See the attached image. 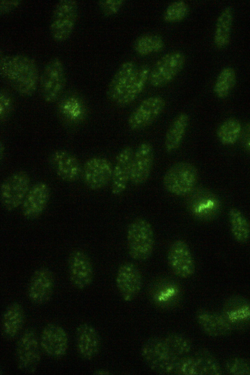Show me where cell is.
I'll list each match as a JSON object with an SVG mask.
<instances>
[{
    "label": "cell",
    "mask_w": 250,
    "mask_h": 375,
    "mask_svg": "<svg viewBox=\"0 0 250 375\" xmlns=\"http://www.w3.org/2000/svg\"><path fill=\"white\" fill-rule=\"evenodd\" d=\"M0 75L22 96H32L39 85L40 75L38 65L32 58L27 55L1 56Z\"/></svg>",
    "instance_id": "obj_1"
},
{
    "label": "cell",
    "mask_w": 250,
    "mask_h": 375,
    "mask_svg": "<svg viewBox=\"0 0 250 375\" xmlns=\"http://www.w3.org/2000/svg\"><path fill=\"white\" fill-rule=\"evenodd\" d=\"M126 244L130 257L137 261L149 259L154 250V233L151 223L146 219L138 218L128 225Z\"/></svg>",
    "instance_id": "obj_2"
},
{
    "label": "cell",
    "mask_w": 250,
    "mask_h": 375,
    "mask_svg": "<svg viewBox=\"0 0 250 375\" xmlns=\"http://www.w3.org/2000/svg\"><path fill=\"white\" fill-rule=\"evenodd\" d=\"M141 356L152 371L160 374L174 372L180 358L170 350L164 338L151 337L142 345Z\"/></svg>",
    "instance_id": "obj_3"
},
{
    "label": "cell",
    "mask_w": 250,
    "mask_h": 375,
    "mask_svg": "<svg viewBox=\"0 0 250 375\" xmlns=\"http://www.w3.org/2000/svg\"><path fill=\"white\" fill-rule=\"evenodd\" d=\"M67 81L66 72L62 59L50 58L40 75L39 86L43 100L47 103L58 101L63 93Z\"/></svg>",
    "instance_id": "obj_4"
},
{
    "label": "cell",
    "mask_w": 250,
    "mask_h": 375,
    "mask_svg": "<svg viewBox=\"0 0 250 375\" xmlns=\"http://www.w3.org/2000/svg\"><path fill=\"white\" fill-rule=\"evenodd\" d=\"M198 179L196 167L188 161H179L171 165L165 173L163 184L171 194L183 197L188 195L196 187Z\"/></svg>",
    "instance_id": "obj_5"
},
{
    "label": "cell",
    "mask_w": 250,
    "mask_h": 375,
    "mask_svg": "<svg viewBox=\"0 0 250 375\" xmlns=\"http://www.w3.org/2000/svg\"><path fill=\"white\" fill-rule=\"evenodd\" d=\"M187 209L194 219L202 221H209L216 219L222 209L219 197L210 189L196 187L186 196Z\"/></svg>",
    "instance_id": "obj_6"
},
{
    "label": "cell",
    "mask_w": 250,
    "mask_h": 375,
    "mask_svg": "<svg viewBox=\"0 0 250 375\" xmlns=\"http://www.w3.org/2000/svg\"><path fill=\"white\" fill-rule=\"evenodd\" d=\"M79 13L76 0H61L54 6L49 23L52 39L62 42L68 39L74 29Z\"/></svg>",
    "instance_id": "obj_7"
},
{
    "label": "cell",
    "mask_w": 250,
    "mask_h": 375,
    "mask_svg": "<svg viewBox=\"0 0 250 375\" xmlns=\"http://www.w3.org/2000/svg\"><path fill=\"white\" fill-rule=\"evenodd\" d=\"M30 186L29 175L24 171L13 173L1 183L0 190L1 204L11 212L21 206Z\"/></svg>",
    "instance_id": "obj_8"
},
{
    "label": "cell",
    "mask_w": 250,
    "mask_h": 375,
    "mask_svg": "<svg viewBox=\"0 0 250 375\" xmlns=\"http://www.w3.org/2000/svg\"><path fill=\"white\" fill-rule=\"evenodd\" d=\"M174 373L180 375H221L223 371L212 353L206 348H202L194 356L180 358Z\"/></svg>",
    "instance_id": "obj_9"
},
{
    "label": "cell",
    "mask_w": 250,
    "mask_h": 375,
    "mask_svg": "<svg viewBox=\"0 0 250 375\" xmlns=\"http://www.w3.org/2000/svg\"><path fill=\"white\" fill-rule=\"evenodd\" d=\"M40 340L32 328L25 330L19 339L16 348V359L19 369L27 374L35 373L41 360Z\"/></svg>",
    "instance_id": "obj_10"
},
{
    "label": "cell",
    "mask_w": 250,
    "mask_h": 375,
    "mask_svg": "<svg viewBox=\"0 0 250 375\" xmlns=\"http://www.w3.org/2000/svg\"><path fill=\"white\" fill-rule=\"evenodd\" d=\"M56 110L61 121L70 127L81 124L88 113L85 98L75 90H69L62 94L57 101Z\"/></svg>",
    "instance_id": "obj_11"
},
{
    "label": "cell",
    "mask_w": 250,
    "mask_h": 375,
    "mask_svg": "<svg viewBox=\"0 0 250 375\" xmlns=\"http://www.w3.org/2000/svg\"><path fill=\"white\" fill-rule=\"evenodd\" d=\"M186 57L180 51L168 52L161 57L150 70L148 81L155 88L170 83L182 70Z\"/></svg>",
    "instance_id": "obj_12"
},
{
    "label": "cell",
    "mask_w": 250,
    "mask_h": 375,
    "mask_svg": "<svg viewBox=\"0 0 250 375\" xmlns=\"http://www.w3.org/2000/svg\"><path fill=\"white\" fill-rule=\"evenodd\" d=\"M221 313L233 331H242L250 328V300L234 294L223 303Z\"/></svg>",
    "instance_id": "obj_13"
},
{
    "label": "cell",
    "mask_w": 250,
    "mask_h": 375,
    "mask_svg": "<svg viewBox=\"0 0 250 375\" xmlns=\"http://www.w3.org/2000/svg\"><path fill=\"white\" fill-rule=\"evenodd\" d=\"M70 281L76 288L82 290L92 284L94 268L87 253L80 248H76L70 253L67 261Z\"/></svg>",
    "instance_id": "obj_14"
},
{
    "label": "cell",
    "mask_w": 250,
    "mask_h": 375,
    "mask_svg": "<svg viewBox=\"0 0 250 375\" xmlns=\"http://www.w3.org/2000/svg\"><path fill=\"white\" fill-rule=\"evenodd\" d=\"M113 167L110 161L104 157L88 158L82 167L81 176L84 184L92 190L103 189L111 182Z\"/></svg>",
    "instance_id": "obj_15"
},
{
    "label": "cell",
    "mask_w": 250,
    "mask_h": 375,
    "mask_svg": "<svg viewBox=\"0 0 250 375\" xmlns=\"http://www.w3.org/2000/svg\"><path fill=\"white\" fill-rule=\"evenodd\" d=\"M165 107L166 101L161 96H153L144 99L129 115V128L134 131L146 129L160 116Z\"/></svg>",
    "instance_id": "obj_16"
},
{
    "label": "cell",
    "mask_w": 250,
    "mask_h": 375,
    "mask_svg": "<svg viewBox=\"0 0 250 375\" xmlns=\"http://www.w3.org/2000/svg\"><path fill=\"white\" fill-rule=\"evenodd\" d=\"M167 260L172 272L180 278H189L195 273L194 258L188 245L183 240L177 239L171 243Z\"/></svg>",
    "instance_id": "obj_17"
},
{
    "label": "cell",
    "mask_w": 250,
    "mask_h": 375,
    "mask_svg": "<svg viewBox=\"0 0 250 375\" xmlns=\"http://www.w3.org/2000/svg\"><path fill=\"white\" fill-rule=\"evenodd\" d=\"M52 271L46 266L37 268L32 273L28 285L27 295L31 302L43 305L51 299L55 287Z\"/></svg>",
    "instance_id": "obj_18"
},
{
    "label": "cell",
    "mask_w": 250,
    "mask_h": 375,
    "mask_svg": "<svg viewBox=\"0 0 250 375\" xmlns=\"http://www.w3.org/2000/svg\"><path fill=\"white\" fill-rule=\"evenodd\" d=\"M40 340L41 347L48 356L54 358L62 357L68 348V336L60 325L51 322L43 328Z\"/></svg>",
    "instance_id": "obj_19"
},
{
    "label": "cell",
    "mask_w": 250,
    "mask_h": 375,
    "mask_svg": "<svg viewBox=\"0 0 250 375\" xmlns=\"http://www.w3.org/2000/svg\"><path fill=\"white\" fill-rule=\"evenodd\" d=\"M115 282L122 298L125 302H130L140 292L143 285V278L137 265L133 263L127 262L119 266Z\"/></svg>",
    "instance_id": "obj_20"
},
{
    "label": "cell",
    "mask_w": 250,
    "mask_h": 375,
    "mask_svg": "<svg viewBox=\"0 0 250 375\" xmlns=\"http://www.w3.org/2000/svg\"><path fill=\"white\" fill-rule=\"evenodd\" d=\"M51 196L50 188L44 181H38L30 188L21 205V214L27 220L40 217L46 209Z\"/></svg>",
    "instance_id": "obj_21"
},
{
    "label": "cell",
    "mask_w": 250,
    "mask_h": 375,
    "mask_svg": "<svg viewBox=\"0 0 250 375\" xmlns=\"http://www.w3.org/2000/svg\"><path fill=\"white\" fill-rule=\"evenodd\" d=\"M48 160L56 175L64 181H76L82 175V167L79 159L67 150H55L50 155Z\"/></svg>",
    "instance_id": "obj_22"
},
{
    "label": "cell",
    "mask_w": 250,
    "mask_h": 375,
    "mask_svg": "<svg viewBox=\"0 0 250 375\" xmlns=\"http://www.w3.org/2000/svg\"><path fill=\"white\" fill-rule=\"evenodd\" d=\"M154 159V150L147 141L139 144L132 161L130 181L136 186L144 184L148 179Z\"/></svg>",
    "instance_id": "obj_23"
},
{
    "label": "cell",
    "mask_w": 250,
    "mask_h": 375,
    "mask_svg": "<svg viewBox=\"0 0 250 375\" xmlns=\"http://www.w3.org/2000/svg\"><path fill=\"white\" fill-rule=\"evenodd\" d=\"M134 152L131 147L126 146L119 152L116 157L111 180V192L115 196L123 194L130 181Z\"/></svg>",
    "instance_id": "obj_24"
},
{
    "label": "cell",
    "mask_w": 250,
    "mask_h": 375,
    "mask_svg": "<svg viewBox=\"0 0 250 375\" xmlns=\"http://www.w3.org/2000/svg\"><path fill=\"white\" fill-rule=\"evenodd\" d=\"M76 344L80 356L84 360H91L98 355L100 351V335L91 324L82 323L76 328Z\"/></svg>",
    "instance_id": "obj_25"
},
{
    "label": "cell",
    "mask_w": 250,
    "mask_h": 375,
    "mask_svg": "<svg viewBox=\"0 0 250 375\" xmlns=\"http://www.w3.org/2000/svg\"><path fill=\"white\" fill-rule=\"evenodd\" d=\"M195 319L201 330L208 336L221 337L233 331L221 312L201 308L196 311Z\"/></svg>",
    "instance_id": "obj_26"
},
{
    "label": "cell",
    "mask_w": 250,
    "mask_h": 375,
    "mask_svg": "<svg viewBox=\"0 0 250 375\" xmlns=\"http://www.w3.org/2000/svg\"><path fill=\"white\" fill-rule=\"evenodd\" d=\"M138 67L131 61L123 63L110 81L106 89L107 98L116 104L125 92Z\"/></svg>",
    "instance_id": "obj_27"
},
{
    "label": "cell",
    "mask_w": 250,
    "mask_h": 375,
    "mask_svg": "<svg viewBox=\"0 0 250 375\" xmlns=\"http://www.w3.org/2000/svg\"><path fill=\"white\" fill-rule=\"evenodd\" d=\"M25 321V312L22 305L18 302L10 304L5 309L1 319V330L5 337L13 339L22 329Z\"/></svg>",
    "instance_id": "obj_28"
},
{
    "label": "cell",
    "mask_w": 250,
    "mask_h": 375,
    "mask_svg": "<svg viewBox=\"0 0 250 375\" xmlns=\"http://www.w3.org/2000/svg\"><path fill=\"white\" fill-rule=\"evenodd\" d=\"M189 122V117L186 112L178 114L171 123L166 134L164 148L168 154L175 152L180 146Z\"/></svg>",
    "instance_id": "obj_29"
},
{
    "label": "cell",
    "mask_w": 250,
    "mask_h": 375,
    "mask_svg": "<svg viewBox=\"0 0 250 375\" xmlns=\"http://www.w3.org/2000/svg\"><path fill=\"white\" fill-rule=\"evenodd\" d=\"M150 70L146 65L139 67L125 92L116 105L124 107L135 101L144 89L148 80Z\"/></svg>",
    "instance_id": "obj_30"
},
{
    "label": "cell",
    "mask_w": 250,
    "mask_h": 375,
    "mask_svg": "<svg viewBox=\"0 0 250 375\" xmlns=\"http://www.w3.org/2000/svg\"><path fill=\"white\" fill-rule=\"evenodd\" d=\"M158 282L153 285L154 302L161 307L173 305L178 301L180 295L178 285L168 279H162Z\"/></svg>",
    "instance_id": "obj_31"
},
{
    "label": "cell",
    "mask_w": 250,
    "mask_h": 375,
    "mask_svg": "<svg viewBox=\"0 0 250 375\" xmlns=\"http://www.w3.org/2000/svg\"><path fill=\"white\" fill-rule=\"evenodd\" d=\"M231 234L239 243H244L250 238V223L243 212L236 207H231L228 212Z\"/></svg>",
    "instance_id": "obj_32"
},
{
    "label": "cell",
    "mask_w": 250,
    "mask_h": 375,
    "mask_svg": "<svg viewBox=\"0 0 250 375\" xmlns=\"http://www.w3.org/2000/svg\"><path fill=\"white\" fill-rule=\"evenodd\" d=\"M232 19V10L229 7H226L220 14L216 23L214 38L217 46L224 47L228 44Z\"/></svg>",
    "instance_id": "obj_33"
},
{
    "label": "cell",
    "mask_w": 250,
    "mask_h": 375,
    "mask_svg": "<svg viewBox=\"0 0 250 375\" xmlns=\"http://www.w3.org/2000/svg\"><path fill=\"white\" fill-rule=\"evenodd\" d=\"M164 46L165 42L161 36L148 33L139 37L134 43L133 48L138 55L146 56L161 51Z\"/></svg>",
    "instance_id": "obj_34"
},
{
    "label": "cell",
    "mask_w": 250,
    "mask_h": 375,
    "mask_svg": "<svg viewBox=\"0 0 250 375\" xmlns=\"http://www.w3.org/2000/svg\"><path fill=\"white\" fill-rule=\"evenodd\" d=\"M242 130L240 121L234 118H229L219 126L217 136L219 141L225 145L234 144L240 138Z\"/></svg>",
    "instance_id": "obj_35"
},
{
    "label": "cell",
    "mask_w": 250,
    "mask_h": 375,
    "mask_svg": "<svg viewBox=\"0 0 250 375\" xmlns=\"http://www.w3.org/2000/svg\"><path fill=\"white\" fill-rule=\"evenodd\" d=\"M164 339L172 352L179 358L188 355L192 350V343L185 335L178 332H172Z\"/></svg>",
    "instance_id": "obj_36"
},
{
    "label": "cell",
    "mask_w": 250,
    "mask_h": 375,
    "mask_svg": "<svg viewBox=\"0 0 250 375\" xmlns=\"http://www.w3.org/2000/svg\"><path fill=\"white\" fill-rule=\"evenodd\" d=\"M236 82V75L233 68L227 67L224 68L216 80L214 86V92L220 98L228 96Z\"/></svg>",
    "instance_id": "obj_37"
},
{
    "label": "cell",
    "mask_w": 250,
    "mask_h": 375,
    "mask_svg": "<svg viewBox=\"0 0 250 375\" xmlns=\"http://www.w3.org/2000/svg\"><path fill=\"white\" fill-rule=\"evenodd\" d=\"M189 11V6L186 1H175L167 7L163 14V20L167 23L177 22L183 20Z\"/></svg>",
    "instance_id": "obj_38"
},
{
    "label": "cell",
    "mask_w": 250,
    "mask_h": 375,
    "mask_svg": "<svg viewBox=\"0 0 250 375\" xmlns=\"http://www.w3.org/2000/svg\"><path fill=\"white\" fill-rule=\"evenodd\" d=\"M226 373L231 375H250V359L235 356L228 359L224 364Z\"/></svg>",
    "instance_id": "obj_39"
},
{
    "label": "cell",
    "mask_w": 250,
    "mask_h": 375,
    "mask_svg": "<svg viewBox=\"0 0 250 375\" xmlns=\"http://www.w3.org/2000/svg\"><path fill=\"white\" fill-rule=\"evenodd\" d=\"M14 100L11 93L5 88L0 91V120L6 121L14 109Z\"/></svg>",
    "instance_id": "obj_40"
},
{
    "label": "cell",
    "mask_w": 250,
    "mask_h": 375,
    "mask_svg": "<svg viewBox=\"0 0 250 375\" xmlns=\"http://www.w3.org/2000/svg\"><path fill=\"white\" fill-rule=\"evenodd\" d=\"M124 2L122 0H100L97 4L102 14L110 17L118 13Z\"/></svg>",
    "instance_id": "obj_41"
},
{
    "label": "cell",
    "mask_w": 250,
    "mask_h": 375,
    "mask_svg": "<svg viewBox=\"0 0 250 375\" xmlns=\"http://www.w3.org/2000/svg\"><path fill=\"white\" fill-rule=\"evenodd\" d=\"M239 139L243 148L250 154V121L242 127Z\"/></svg>",
    "instance_id": "obj_42"
},
{
    "label": "cell",
    "mask_w": 250,
    "mask_h": 375,
    "mask_svg": "<svg viewBox=\"0 0 250 375\" xmlns=\"http://www.w3.org/2000/svg\"><path fill=\"white\" fill-rule=\"evenodd\" d=\"M21 1L19 0H0V14L5 15L11 12L17 8L21 4Z\"/></svg>",
    "instance_id": "obj_43"
},
{
    "label": "cell",
    "mask_w": 250,
    "mask_h": 375,
    "mask_svg": "<svg viewBox=\"0 0 250 375\" xmlns=\"http://www.w3.org/2000/svg\"><path fill=\"white\" fill-rule=\"evenodd\" d=\"M94 375H110V372L106 369H101L95 372Z\"/></svg>",
    "instance_id": "obj_44"
},
{
    "label": "cell",
    "mask_w": 250,
    "mask_h": 375,
    "mask_svg": "<svg viewBox=\"0 0 250 375\" xmlns=\"http://www.w3.org/2000/svg\"><path fill=\"white\" fill-rule=\"evenodd\" d=\"M0 159H2V157L3 156L2 154L4 153V146L3 145L2 142H0Z\"/></svg>",
    "instance_id": "obj_45"
}]
</instances>
